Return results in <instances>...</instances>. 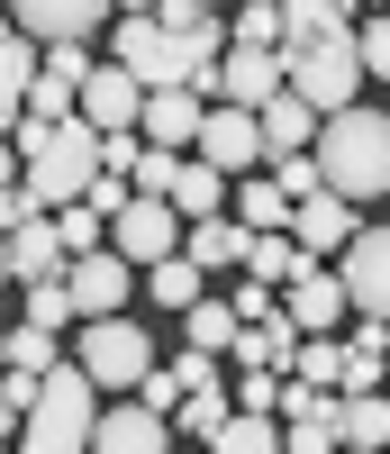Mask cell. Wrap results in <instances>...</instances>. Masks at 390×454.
Segmentation results:
<instances>
[{
    "instance_id": "obj_1",
    "label": "cell",
    "mask_w": 390,
    "mask_h": 454,
    "mask_svg": "<svg viewBox=\"0 0 390 454\" xmlns=\"http://www.w3.org/2000/svg\"><path fill=\"white\" fill-rule=\"evenodd\" d=\"M10 145L27 155V192L46 200V209H64V200H82L91 182L109 173V137L73 109V119H19L10 128Z\"/></svg>"
},
{
    "instance_id": "obj_2",
    "label": "cell",
    "mask_w": 390,
    "mask_h": 454,
    "mask_svg": "<svg viewBox=\"0 0 390 454\" xmlns=\"http://www.w3.org/2000/svg\"><path fill=\"white\" fill-rule=\"evenodd\" d=\"M318 173H327V192L345 200H390V119L381 109H327V128H318Z\"/></svg>"
},
{
    "instance_id": "obj_3",
    "label": "cell",
    "mask_w": 390,
    "mask_h": 454,
    "mask_svg": "<svg viewBox=\"0 0 390 454\" xmlns=\"http://www.w3.org/2000/svg\"><path fill=\"white\" fill-rule=\"evenodd\" d=\"M100 409H109V391L91 382V364L73 355V364H55L46 382H36V409H27L19 445H36V454H82L100 436Z\"/></svg>"
},
{
    "instance_id": "obj_4",
    "label": "cell",
    "mask_w": 390,
    "mask_h": 454,
    "mask_svg": "<svg viewBox=\"0 0 390 454\" xmlns=\"http://www.w3.org/2000/svg\"><path fill=\"white\" fill-rule=\"evenodd\" d=\"M73 355L91 364V382H100V391H136L145 372L164 364V346H154V336H145L128 309H119V318H82V346H73Z\"/></svg>"
},
{
    "instance_id": "obj_5",
    "label": "cell",
    "mask_w": 390,
    "mask_h": 454,
    "mask_svg": "<svg viewBox=\"0 0 390 454\" xmlns=\"http://www.w3.org/2000/svg\"><path fill=\"white\" fill-rule=\"evenodd\" d=\"M363 82H372V73H363V36H308V46H291V91L300 100L355 109Z\"/></svg>"
},
{
    "instance_id": "obj_6",
    "label": "cell",
    "mask_w": 390,
    "mask_h": 454,
    "mask_svg": "<svg viewBox=\"0 0 390 454\" xmlns=\"http://www.w3.org/2000/svg\"><path fill=\"white\" fill-rule=\"evenodd\" d=\"M182 237H191V218H182V200H173V192H136L119 218H109V246H119V254H136V263L182 254Z\"/></svg>"
},
{
    "instance_id": "obj_7",
    "label": "cell",
    "mask_w": 390,
    "mask_h": 454,
    "mask_svg": "<svg viewBox=\"0 0 390 454\" xmlns=\"http://www.w3.org/2000/svg\"><path fill=\"white\" fill-rule=\"evenodd\" d=\"M191 155H209L218 173H263V164H272L263 109H246V100H209V128H200V145H191Z\"/></svg>"
},
{
    "instance_id": "obj_8",
    "label": "cell",
    "mask_w": 390,
    "mask_h": 454,
    "mask_svg": "<svg viewBox=\"0 0 390 454\" xmlns=\"http://www.w3.org/2000/svg\"><path fill=\"white\" fill-rule=\"evenodd\" d=\"M282 309L308 327V336H327L336 318H355V291H345V273H336V254H300V273L282 282Z\"/></svg>"
},
{
    "instance_id": "obj_9",
    "label": "cell",
    "mask_w": 390,
    "mask_h": 454,
    "mask_svg": "<svg viewBox=\"0 0 390 454\" xmlns=\"http://www.w3.org/2000/svg\"><path fill=\"white\" fill-rule=\"evenodd\" d=\"M182 427H173V409H154L145 391H109V409H100V454H164Z\"/></svg>"
},
{
    "instance_id": "obj_10",
    "label": "cell",
    "mask_w": 390,
    "mask_h": 454,
    "mask_svg": "<svg viewBox=\"0 0 390 454\" xmlns=\"http://www.w3.org/2000/svg\"><path fill=\"white\" fill-rule=\"evenodd\" d=\"M128 291H145V263H136V254H119V246L73 254V300H82V318H119Z\"/></svg>"
},
{
    "instance_id": "obj_11",
    "label": "cell",
    "mask_w": 390,
    "mask_h": 454,
    "mask_svg": "<svg viewBox=\"0 0 390 454\" xmlns=\"http://www.w3.org/2000/svg\"><path fill=\"white\" fill-rule=\"evenodd\" d=\"M82 119L100 128V137H136L145 128V82L109 55V64H91V82H82Z\"/></svg>"
},
{
    "instance_id": "obj_12",
    "label": "cell",
    "mask_w": 390,
    "mask_h": 454,
    "mask_svg": "<svg viewBox=\"0 0 390 454\" xmlns=\"http://www.w3.org/2000/svg\"><path fill=\"white\" fill-rule=\"evenodd\" d=\"M282 91H291V46H227L209 100H246V109H263V100H282Z\"/></svg>"
},
{
    "instance_id": "obj_13",
    "label": "cell",
    "mask_w": 390,
    "mask_h": 454,
    "mask_svg": "<svg viewBox=\"0 0 390 454\" xmlns=\"http://www.w3.org/2000/svg\"><path fill=\"white\" fill-rule=\"evenodd\" d=\"M336 273H345V291H355V309L390 318V218H363V237L336 254Z\"/></svg>"
},
{
    "instance_id": "obj_14",
    "label": "cell",
    "mask_w": 390,
    "mask_h": 454,
    "mask_svg": "<svg viewBox=\"0 0 390 454\" xmlns=\"http://www.w3.org/2000/svg\"><path fill=\"white\" fill-rule=\"evenodd\" d=\"M119 0H10V19L36 36V46H64V36H100Z\"/></svg>"
},
{
    "instance_id": "obj_15",
    "label": "cell",
    "mask_w": 390,
    "mask_h": 454,
    "mask_svg": "<svg viewBox=\"0 0 390 454\" xmlns=\"http://www.w3.org/2000/svg\"><path fill=\"white\" fill-rule=\"evenodd\" d=\"M200 128H209V91L200 82H164V91H145V137L154 145H200Z\"/></svg>"
},
{
    "instance_id": "obj_16",
    "label": "cell",
    "mask_w": 390,
    "mask_h": 454,
    "mask_svg": "<svg viewBox=\"0 0 390 454\" xmlns=\"http://www.w3.org/2000/svg\"><path fill=\"white\" fill-rule=\"evenodd\" d=\"M291 237H300L308 254H345V246L363 237V209L345 200V192H308V200H300V218H291Z\"/></svg>"
},
{
    "instance_id": "obj_17",
    "label": "cell",
    "mask_w": 390,
    "mask_h": 454,
    "mask_svg": "<svg viewBox=\"0 0 390 454\" xmlns=\"http://www.w3.org/2000/svg\"><path fill=\"white\" fill-rule=\"evenodd\" d=\"M10 282L27 291V282H55V273H73V246H64V227H46V218H27V227H10Z\"/></svg>"
},
{
    "instance_id": "obj_18",
    "label": "cell",
    "mask_w": 390,
    "mask_h": 454,
    "mask_svg": "<svg viewBox=\"0 0 390 454\" xmlns=\"http://www.w3.org/2000/svg\"><path fill=\"white\" fill-rule=\"evenodd\" d=\"M191 254L209 263V273H246V254H254V227L237 218V209H209V218H191V237H182Z\"/></svg>"
},
{
    "instance_id": "obj_19",
    "label": "cell",
    "mask_w": 390,
    "mask_h": 454,
    "mask_svg": "<svg viewBox=\"0 0 390 454\" xmlns=\"http://www.w3.org/2000/svg\"><path fill=\"white\" fill-rule=\"evenodd\" d=\"M237 336H246V309H237V291H227V300H191V309H182V346H200V355H237Z\"/></svg>"
},
{
    "instance_id": "obj_20",
    "label": "cell",
    "mask_w": 390,
    "mask_h": 454,
    "mask_svg": "<svg viewBox=\"0 0 390 454\" xmlns=\"http://www.w3.org/2000/svg\"><path fill=\"white\" fill-rule=\"evenodd\" d=\"M237 218L263 237V227H291V218H300V200L282 192V173L263 164V173H237Z\"/></svg>"
},
{
    "instance_id": "obj_21",
    "label": "cell",
    "mask_w": 390,
    "mask_h": 454,
    "mask_svg": "<svg viewBox=\"0 0 390 454\" xmlns=\"http://www.w3.org/2000/svg\"><path fill=\"white\" fill-rule=\"evenodd\" d=\"M318 128H327V109H318V100H300V91L263 100V137H272V155H291V145H318Z\"/></svg>"
},
{
    "instance_id": "obj_22",
    "label": "cell",
    "mask_w": 390,
    "mask_h": 454,
    "mask_svg": "<svg viewBox=\"0 0 390 454\" xmlns=\"http://www.w3.org/2000/svg\"><path fill=\"white\" fill-rule=\"evenodd\" d=\"M200 291H209V263L191 254V246H182V254H164V263H145V300H164V309H191Z\"/></svg>"
},
{
    "instance_id": "obj_23",
    "label": "cell",
    "mask_w": 390,
    "mask_h": 454,
    "mask_svg": "<svg viewBox=\"0 0 390 454\" xmlns=\"http://www.w3.org/2000/svg\"><path fill=\"white\" fill-rule=\"evenodd\" d=\"M237 173H218L209 155H182V182H173V200H182V218H209V209H237V192H227Z\"/></svg>"
},
{
    "instance_id": "obj_24",
    "label": "cell",
    "mask_w": 390,
    "mask_h": 454,
    "mask_svg": "<svg viewBox=\"0 0 390 454\" xmlns=\"http://www.w3.org/2000/svg\"><path fill=\"white\" fill-rule=\"evenodd\" d=\"M209 445L218 454H272V445H291V427H282V409H227V427Z\"/></svg>"
},
{
    "instance_id": "obj_25",
    "label": "cell",
    "mask_w": 390,
    "mask_h": 454,
    "mask_svg": "<svg viewBox=\"0 0 390 454\" xmlns=\"http://www.w3.org/2000/svg\"><path fill=\"white\" fill-rule=\"evenodd\" d=\"M363 0H282V19H291V46H308V36H355L363 19Z\"/></svg>"
},
{
    "instance_id": "obj_26",
    "label": "cell",
    "mask_w": 390,
    "mask_h": 454,
    "mask_svg": "<svg viewBox=\"0 0 390 454\" xmlns=\"http://www.w3.org/2000/svg\"><path fill=\"white\" fill-rule=\"evenodd\" d=\"M345 445H355V454L390 445V391H345Z\"/></svg>"
},
{
    "instance_id": "obj_27",
    "label": "cell",
    "mask_w": 390,
    "mask_h": 454,
    "mask_svg": "<svg viewBox=\"0 0 390 454\" xmlns=\"http://www.w3.org/2000/svg\"><path fill=\"white\" fill-rule=\"evenodd\" d=\"M0 91H10V119H27V91H36V36L10 19V46H0Z\"/></svg>"
},
{
    "instance_id": "obj_28",
    "label": "cell",
    "mask_w": 390,
    "mask_h": 454,
    "mask_svg": "<svg viewBox=\"0 0 390 454\" xmlns=\"http://www.w3.org/2000/svg\"><path fill=\"white\" fill-rule=\"evenodd\" d=\"M27 318L36 327H82V300H73V273H55V282H27Z\"/></svg>"
},
{
    "instance_id": "obj_29",
    "label": "cell",
    "mask_w": 390,
    "mask_h": 454,
    "mask_svg": "<svg viewBox=\"0 0 390 454\" xmlns=\"http://www.w3.org/2000/svg\"><path fill=\"white\" fill-rule=\"evenodd\" d=\"M227 27H237V46H291L282 0H246V10H227Z\"/></svg>"
},
{
    "instance_id": "obj_30",
    "label": "cell",
    "mask_w": 390,
    "mask_h": 454,
    "mask_svg": "<svg viewBox=\"0 0 390 454\" xmlns=\"http://www.w3.org/2000/svg\"><path fill=\"white\" fill-rule=\"evenodd\" d=\"M291 372H308V382H327V391H345V336L327 327V336H300V364Z\"/></svg>"
},
{
    "instance_id": "obj_31",
    "label": "cell",
    "mask_w": 390,
    "mask_h": 454,
    "mask_svg": "<svg viewBox=\"0 0 390 454\" xmlns=\"http://www.w3.org/2000/svg\"><path fill=\"white\" fill-rule=\"evenodd\" d=\"M55 227H64V246H73V254L109 246V209H100V200H64V209H55Z\"/></svg>"
},
{
    "instance_id": "obj_32",
    "label": "cell",
    "mask_w": 390,
    "mask_h": 454,
    "mask_svg": "<svg viewBox=\"0 0 390 454\" xmlns=\"http://www.w3.org/2000/svg\"><path fill=\"white\" fill-rule=\"evenodd\" d=\"M0 355L27 364V372H55V355H64V346H55V327H36V318H27V327H10V346H0Z\"/></svg>"
},
{
    "instance_id": "obj_33",
    "label": "cell",
    "mask_w": 390,
    "mask_h": 454,
    "mask_svg": "<svg viewBox=\"0 0 390 454\" xmlns=\"http://www.w3.org/2000/svg\"><path fill=\"white\" fill-rule=\"evenodd\" d=\"M73 109H82V82H64V73H36L27 119H73Z\"/></svg>"
},
{
    "instance_id": "obj_34",
    "label": "cell",
    "mask_w": 390,
    "mask_h": 454,
    "mask_svg": "<svg viewBox=\"0 0 390 454\" xmlns=\"http://www.w3.org/2000/svg\"><path fill=\"white\" fill-rule=\"evenodd\" d=\"M355 36H363V73H372V82H390V10H372Z\"/></svg>"
},
{
    "instance_id": "obj_35",
    "label": "cell",
    "mask_w": 390,
    "mask_h": 454,
    "mask_svg": "<svg viewBox=\"0 0 390 454\" xmlns=\"http://www.w3.org/2000/svg\"><path fill=\"white\" fill-rule=\"evenodd\" d=\"M36 382H46V372L10 364V382H0V409H10V427H27V409H36Z\"/></svg>"
},
{
    "instance_id": "obj_36",
    "label": "cell",
    "mask_w": 390,
    "mask_h": 454,
    "mask_svg": "<svg viewBox=\"0 0 390 454\" xmlns=\"http://www.w3.org/2000/svg\"><path fill=\"white\" fill-rule=\"evenodd\" d=\"M136 391H145L154 409H182V391H191V372H182V364H154V372H145Z\"/></svg>"
},
{
    "instance_id": "obj_37",
    "label": "cell",
    "mask_w": 390,
    "mask_h": 454,
    "mask_svg": "<svg viewBox=\"0 0 390 454\" xmlns=\"http://www.w3.org/2000/svg\"><path fill=\"white\" fill-rule=\"evenodd\" d=\"M119 10H164V0H119Z\"/></svg>"
},
{
    "instance_id": "obj_38",
    "label": "cell",
    "mask_w": 390,
    "mask_h": 454,
    "mask_svg": "<svg viewBox=\"0 0 390 454\" xmlns=\"http://www.w3.org/2000/svg\"><path fill=\"white\" fill-rule=\"evenodd\" d=\"M363 10H390V0H363Z\"/></svg>"
},
{
    "instance_id": "obj_39",
    "label": "cell",
    "mask_w": 390,
    "mask_h": 454,
    "mask_svg": "<svg viewBox=\"0 0 390 454\" xmlns=\"http://www.w3.org/2000/svg\"><path fill=\"white\" fill-rule=\"evenodd\" d=\"M381 391H390V382H381Z\"/></svg>"
}]
</instances>
